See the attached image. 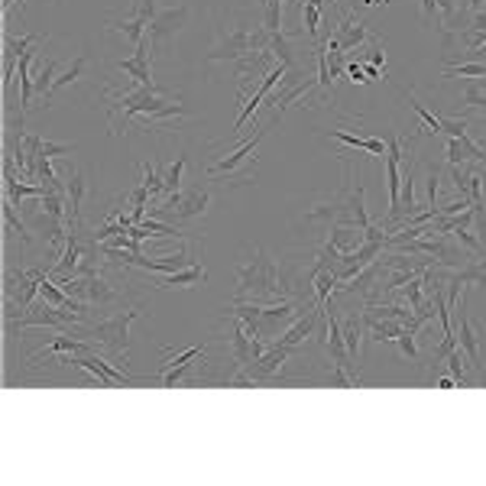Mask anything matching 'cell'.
<instances>
[{
    "label": "cell",
    "instance_id": "cell-1",
    "mask_svg": "<svg viewBox=\"0 0 486 486\" xmlns=\"http://www.w3.org/2000/svg\"><path fill=\"white\" fill-rule=\"evenodd\" d=\"M270 29L263 27V20L253 10H227L217 20V39L211 52L205 56V66H217V62H240L250 52H263L270 49Z\"/></svg>",
    "mask_w": 486,
    "mask_h": 486
},
{
    "label": "cell",
    "instance_id": "cell-2",
    "mask_svg": "<svg viewBox=\"0 0 486 486\" xmlns=\"http://www.w3.org/2000/svg\"><path fill=\"white\" fill-rule=\"evenodd\" d=\"M282 272L276 266L270 253L263 247H253L243 263L237 266V292L234 302H256V305H270V302H282Z\"/></svg>",
    "mask_w": 486,
    "mask_h": 486
},
{
    "label": "cell",
    "instance_id": "cell-3",
    "mask_svg": "<svg viewBox=\"0 0 486 486\" xmlns=\"http://www.w3.org/2000/svg\"><path fill=\"white\" fill-rule=\"evenodd\" d=\"M137 318H140V309L133 305V309L121 311V315H114V318L101 321V325H91L84 334H91L98 344L107 347L123 364V370H127V366H130V325Z\"/></svg>",
    "mask_w": 486,
    "mask_h": 486
},
{
    "label": "cell",
    "instance_id": "cell-4",
    "mask_svg": "<svg viewBox=\"0 0 486 486\" xmlns=\"http://www.w3.org/2000/svg\"><path fill=\"white\" fill-rule=\"evenodd\" d=\"M188 4H178V7H169V10H160L153 23L146 27V43H150V52L153 59H169L172 46H176L178 33L185 29L188 23Z\"/></svg>",
    "mask_w": 486,
    "mask_h": 486
},
{
    "label": "cell",
    "instance_id": "cell-5",
    "mask_svg": "<svg viewBox=\"0 0 486 486\" xmlns=\"http://www.w3.org/2000/svg\"><path fill=\"white\" fill-rule=\"evenodd\" d=\"M46 272L49 270H43V266H33V270H13V266H7V272H4V299L13 302L17 309H29L36 302L39 279Z\"/></svg>",
    "mask_w": 486,
    "mask_h": 486
},
{
    "label": "cell",
    "instance_id": "cell-6",
    "mask_svg": "<svg viewBox=\"0 0 486 486\" xmlns=\"http://www.w3.org/2000/svg\"><path fill=\"white\" fill-rule=\"evenodd\" d=\"M454 334H458V347L464 350V357H467V364L474 366L480 373V380L486 383V364H483V344L486 337L483 331H480L474 321H470V315L464 311V305L460 309H454Z\"/></svg>",
    "mask_w": 486,
    "mask_h": 486
},
{
    "label": "cell",
    "instance_id": "cell-7",
    "mask_svg": "<svg viewBox=\"0 0 486 486\" xmlns=\"http://www.w3.org/2000/svg\"><path fill=\"white\" fill-rule=\"evenodd\" d=\"M160 10H156V0H133V7L127 17L121 20H107V27L111 33H121L123 39H130L133 46L140 43V39H146V27L153 23V17H156Z\"/></svg>",
    "mask_w": 486,
    "mask_h": 486
},
{
    "label": "cell",
    "instance_id": "cell-8",
    "mask_svg": "<svg viewBox=\"0 0 486 486\" xmlns=\"http://www.w3.org/2000/svg\"><path fill=\"white\" fill-rule=\"evenodd\" d=\"M62 364H72V366H82V370H88V373L94 376V383L98 386H130V383H143L140 376H130V373H121L114 364H107V360H101V357L94 354H78V357H68V360H62Z\"/></svg>",
    "mask_w": 486,
    "mask_h": 486
},
{
    "label": "cell",
    "instance_id": "cell-9",
    "mask_svg": "<svg viewBox=\"0 0 486 486\" xmlns=\"http://www.w3.org/2000/svg\"><path fill=\"white\" fill-rule=\"evenodd\" d=\"M299 347H286V344H270L266 347V354L260 360H253L250 366H243L247 373L253 376V383L263 386V383H276V376L282 373V366L289 364L292 357H295Z\"/></svg>",
    "mask_w": 486,
    "mask_h": 486
},
{
    "label": "cell",
    "instance_id": "cell-10",
    "mask_svg": "<svg viewBox=\"0 0 486 486\" xmlns=\"http://www.w3.org/2000/svg\"><path fill=\"white\" fill-rule=\"evenodd\" d=\"M276 121H279V114H272V117H270L266 123H256V133H253V140H247V143L240 146V150H234L231 156H224V160H217L215 166L208 169V176H211V178H217V176H231V172H234V169L240 166V162L256 160V146H260L263 137L270 133V127H272Z\"/></svg>",
    "mask_w": 486,
    "mask_h": 486
},
{
    "label": "cell",
    "instance_id": "cell-11",
    "mask_svg": "<svg viewBox=\"0 0 486 486\" xmlns=\"http://www.w3.org/2000/svg\"><path fill=\"white\" fill-rule=\"evenodd\" d=\"M36 43H43L39 33H29V36H20V39L4 36V91H10V84L17 78V66H20V59H23V52L33 49Z\"/></svg>",
    "mask_w": 486,
    "mask_h": 486
},
{
    "label": "cell",
    "instance_id": "cell-12",
    "mask_svg": "<svg viewBox=\"0 0 486 486\" xmlns=\"http://www.w3.org/2000/svg\"><path fill=\"white\" fill-rule=\"evenodd\" d=\"M208 205H211V188H188L185 195H182V205L176 208V211H169L162 221H176V224H188V221H198V217L205 215Z\"/></svg>",
    "mask_w": 486,
    "mask_h": 486
},
{
    "label": "cell",
    "instance_id": "cell-13",
    "mask_svg": "<svg viewBox=\"0 0 486 486\" xmlns=\"http://www.w3.org/2000/svg\"><path fill=\"white\" fill-rule=\"evenodd\" d=\"M331 39H337V49H341V52H354V49L364 46L366 39H376V36L357 20V13H344Z\"/></svg>",
    "mask_w": 486,
    "mask_h": 486
},
{
    "label": "cell",
    "instance_id": "cell-14",
    "mask_svg": "<svg viewBox=\"0 0 486 486\" xmlns=\"http://www.w3.org/2000/svg\"><path fill=\"white\" fill-rule=\"evenodd\" d=\"M150 59H153V52H150V43L146 39H140L137 46H133V56L130 59H123L121 66V72L123 75H130L137 84H146V88H156L153 84V72H150Z\"/></svg>",
    "mask_w": 486,
    "mask_h": 486
},
{
    "label": "cell",
    "instance_id": "cell-15",
    "mask_svg": "<svg viewBox=\"0 0 486 486\" xmlns=\"http://www.w3.org/2000/svg\"><path fill=\"white\" fill-rule=\"evenodd\" d=\"M321 318H325V309H318V305H311V309H305V315H302L295 325L286 331L282 337H276L272 344H286V347H302L305 341H309L311 334H315V327L321 325Z\"/></svg>",
    "mask_w": 486,
    "mask_h": 486
},
{
    "label": "cell",
    "instance_id": "cell-16",
    "mask_svg": "<svg viewBox=\"0 0 486 486\" xmlns=\"http://www.w3.org/2000/svg\"><path fill=\"white\" fill-rule=\"evenodd\" d=\"M341 331H344V344H347V354H350V364L360 370V360H364V337H366L364 311H360V315H347V318L341 321Z\"/></svg>",
    "mask_w": 486,
    "mask_h": 486
},
{
    "label": "cell",
    "instance_id": "cell-17",
    "mask_svg": "<svg viewBox=\"0 0 486 486\" xmlns=\"http://www.w3.org/2000/svg\"><path fill=\"white\" fill-rule=\"evenodd\" d=\"M84 192H88V182H84L82 169H72L66 178V198H68V221L72 224H82V201Z\"/></svg>",
    "mask_w": 486,
    "mask_h": 486
},
{
    "label": "cell",
    "instance_id": "cell-18",
    "mask_svg": "<svg viewBox=\"0 0 486 486\" xmlns=\"http://www.w3.org/2000/svg\"><path fill=\"white\" fill-rule=\"evenodd\" d=\"M325 240L334 243L341 253H354L357 247H364L366 237H364V227H357V224H331Z\"/></svg>",
    "mask_w": 486,
    "mask_h": 486
},
{
    "label": "cell",
    "instance_id": "cell-19",
    "mask_svg": "<svg viewBox=\"0 0 486 486\" xmlns=\"http://www.w3.org/2000/svg\"><path fill=\"white\" fill-rule=\"evenodd\" d=\"M205 279H208L205 266H201V263H192V266H185V270L160 276L156 286H160V289H182V286H198V282H205Z\"/></svg>",
    "mask_w": 486,
    "mask_h": 486
},
{
    "label": "cell",
    "instance_id": "cell-20",
    "mask_svg": "<svg viewBox=\"0 0 486 486\" xmlns=\"http://www.w3.org/2000/svg\"><path fill=\"white\" fill-rule=\"evenodd\" d=\"M46 354H91V344H84V341H75L72 334H62L56 337V341H49L46 347H39L36 354H33V360H39V357H46Z\"/></svg>",
    "mask_w": 486,
    "mask_h": 486
},
{
    "label": "cell",
    "instance_id": "cell-21",
    "mask_svg": "<svg viewBox=\"0 0 486 486\" xmlns=\"http://www.w3.org/2000/svg\"><path fill=\"white\" fill-rule=\"evenodd\" d=\"M364 321H366V334L373 337V341H380V344L396 341V337L405 331L403 321H393V318H364Z\"/></svg>",
    "mask_w": 486,
    "mask_h": 486
},
{
    "label": "cell",
    "instance_id": "cell-22",
    "mask_svg": "<svg viewBox=\"0 0 486 486\" xmlns=\"http://www.w3.org/2000/svg\"><path fill=\"white\" fill-rule=\"evenodd\" d=\"M464 107L486 114V78H467V88H464Z\"/></svg>",
    "mask_w": 486,
    "mask_h": 486
},
{
    "label": "cell",
    "instance_id": "cell-23",
    "mask_svg": "<svg viewBox=\"0 0 486 486\" xmlns=\"http://www.w3.org/2000/svg\"><path fill=\"white\" fill-rule=\"evenodd\" d=\"M143 185L150 188V195H166V172L160 169V162H143Z\"/></svg>",
    "mask_w": 486,
    "mask_h": 486
},
{
    "label": "cell",
    "instance_id": "cell-24",
    "mask_svg": "<svg viewBox=\"0 0 486 486\" xmlns=\"http://www.w3.org/2000/svg\"><path fill=\"white\" fill-rule=\"evenodd\" d=\"M4 221H7V231H13V234H20V243L23 247H29V231H27V221L17 215V205L10 201V198H4Z\"/></svg>",
    "mask_w": 486,
    "mask_h": 486
},
{
    "label": "cell",
    "instance_id": "cell-25",
    "mask_svg": "<svg viewBox=\"0 0 486 486\" xmlns=\"http://www.w3.org/2000/svg\"><path fill=\"white\" fill-rule=\"evenodd\" d=\"M84 68H88V56L82 52V56H78L75 62H72V66H68L66 72H62V75L56 78V84H52V98H56V94L62 91V88H68V84H75L78 78L84 75Z\"/></svg>",
    "mask_w": 486,
    "mask_h": 486
},
{
    "label": "cell",
    "instance_id": "cell-26",
    "mask_svg": "<svg viewBox=\"0 0 486 486\" xmlns=\"http://www.w3.org/2000/svg\"><path fill=\"white\" fill-rule=\"evenodd\" d=\"M302 23H305V33L311 36V43H321V39H318L321 4H315V0H305V4H302Z\"/></svg>",
    "mask_w": 486,
    "mask_h": 486
},
{
    "label": "cell",
    "instance_id": "cell-27",
    "mask_svg": "<svg viewBox=\"0 0 486 486\" xmlns=\"http://www.w3.org/2000/svg\"><path fill=\"white\" fill-rule=\"evenodd\" d=\"M364 182L357 178V192H350V217H354L357 227H370V215H366V201H364Z\"/></svg>",
    "mask_w": 486,
    "mask_h": 486
},
{
    "label": "cell",
    "instance_id": "cell-28",
    "mask_svg": "<svg viewBox=\"0 0 486 486\" xmlns=\"http://www.w3.org/2000/svg\"><path fill=\"white\" fill-rule=\"evenodd\" d=\"M270 49H272V56L279 59L282 66H289V68H295V56H292V43H289V36L286 33H272L270 36Z\"/></svg>",
    "mask_w": 486,
    "mask_h": 486
},
{
    "label": "cell",
    "instance_id": "cell-29",
    "mask_svg": "<svg viewBox=\"0 0 486 486\" xmlns=\"http://www.w3.org/2000/svg\"><path fill=\"white\" fill-rule=\"evenodd\" d=\"M444 78H486V62H460V66H444Z\"/></svg>",
    "mask_w": 486,
    "mask_h": 486
},
{
    "label": "cell",
    "instance_id": "cell-30",
    "mask_svg": "<svg viewBox=\"0 0 486 486\" xmlns=\"http://www.w3.org/2000/svg\"><path fill=\"white\" fill-rule=\"evenodd\" d=\"M444 364H448L451 376H454V380H458L460 386H474V380L467 376V366H464V364H467V357H464V350H460V347H458V350H451Z\"/></svg>",
    "mask_w": 486,
    "mask_h": 486
},
{
    "label": "cell",
    "instance_id": "cell-31",
    "mask_svg": "<svg viewBox=\"0 0 486 486\" xmlns=\"http://www.w3.org/2000/svg\"><path fill=\"white\" fill-rule=\"evenodd\" d=\"M282 7H286V0H266L263 4V27L270 29V33H279L282 29Z\"/></svg>",
    "mask_w": 486,
    "mask_h": 486
},
{
    "label": "cell",
    "instance_id": "cell-32",
    "mask_svg": "<svg viewBox=\"0 0 486 486\" xmlns=\"http://www.w3.org/2000/svg\"><path fill=\"white\" fill-rule=\"evenodd\" d=\"M405 98H409L412 111H415V114H419V117H421V123H425V127H428V133H431V137H438V133H441V117H438V114H431L428 107H425V104H419V101H415V94H412V91H405Z\"/></svg>",
    "mask_w": 486,
    "mask_h": 486
},
{
    "label": "cell",
    "instance_id": "cell-33",
    "mask_svg": "<svg viewBox=\"0 0 486 486\" xmlns=\"http://www.w3.org/2000/svg\"><path fill=\"white\" fill-rule=\"evenodd\" d=\"M188 166V156H178L176 166L166 172V195H176V192H182V172H185Z\"/></svg>",
    "mask_w": 486,
    "mask_h": 486
},
{
    "label": "cell",
    "instance_id": "cell-34",
    "mask_svg": "<svg viewBox=\"0 0 486 486\" xmlns=\"http://www.w3.org/2000/svg\"><path fill=\"white\" fill-rule=\"evenodd\" d=\"M467 127H470V117H448V114H441V133L460 137V133H467Z\"/></svg>",
    "mask_w": 486,
    "mask_h": 486
},
{
    "label": "cell",
    "instance_id": "cell-35",
    "mask_svg": "<svg viewBox=\"0 0 486 486\" xmlns=\"http://www.w3.org/2000/svg\"><path fill=\"white\" fill-rule=\"evenodd\" d=\"M444 162H448V166H460V162H467V153H464V146H460L458 137H448V143H444Z\"/></svg>",
    "mask_w": 486,
    "mask_h": 486
},
{
    "label": "cell",
    "instance_id": "cell-36",
    "mask_svg": "<svg viewBox=\"0 0 486 486\" xmlns=\"http://www.w3.org/2000/svg\"><path fill=\"white\" fill-rule=\"evenodd\" d=\"M396 344H399V350H403V357H409V360H419V344H415V334L412 331H403V334L396 337Z\"/></svg>",
    "mask_w": 486,
    "mask_h": 486
},
{
    "label": "cell",
    "instance_id": "cell-37",
    "mask_svg": "<svg viewBox=\"0 0 486 486\" xmlns=\"http://www.w3.org/2000/svg\"><path fill=\"white\" fill-rule=\"evenodd\" d=\"M72 150H75V146H68V143L43 140V156H49V160H59V156H72Z\"/></svg>",
    "mask_w": 486,
    "mask_h": 486
},
{
    "label": "cell",
    "instance_id": "cell-38",
    "mask_svg": "<svg viewBox=\"0 0 486 486\" xmlns=\"http://www.w3.org/2000/svg\"><path fill=\"white\" fill-rule=\"evenodd\" d=\"M438 17H441L438 0H421V20H425V23H435Z\"/></svg>",
    "mask_w": 486,
    "mask_h": 486
},
{
    "label": "cell",
    "instance_id": "cell-39",
    "mask_svg": "<svg viewBox=\"0 0 486 486\" xmlns=\"http://www.w3.org/2000/svg\"><path fill=\"white\" fill-rule=\"evenodd\" d=\"M347 78H350V82H360V84H366L370 82V78H366V72H364V66H360V59H357V62H347Z\"/></svg>",
    "mask_w": 486,
    "mask_h": 486
},
{
    "label": "cell",
    "instance_id": "cell-40",
    "mask_svg": "<svg viewBox=\"0 0 486 486\" xmlns=\"http://www.w3.org/2000/svg\"><path fill=\"white\" fill-rule=\"evenodd\" d=\"M370 62L383 68V75H386V43H380V39H376V49H373V56H370Z\"/></svg>",
    "mask_w": 486,
    "mask_h": 486
},
{
    "label": "cell",
    "instance_id": "cell-41",
    "mask_svg": "<svg viewBox=\"0 0 486 486\" xmlns=\"http://www.w3.org/2000/svg\"><path fill=\"white\" fill-rule=\"evenodd\" d=\"M454 386H458V380H454V376H441V380H438V389H454Z\"/></svg>",
    "mask_w": 486,
    "mask_h": 486
},
{
    "label": "cell",
    "instance_id": "cell-42",
    "mask_svg": "<svg viewBox=\"0 0 486 486\" xmlns=\"http://www.w3.org/2000/svg\"><path fill=\"white\" fill-rule=\"evenodd\" d=\"M470 13H477V10H486V0H467Z\"/></svg>",
    "mask_w": 486,
    "mask_h": 486
},
{
    "label": "cell",
    "instance_id": "cell-43",
    "mask_svg": "<svg viewBox=\"0 0 486 486\" xmlns=\"http://www.w3.org/2000/svg\"><path fill=\"white\" fill-rule=\"evenodd\" d=\"M13 4H17V0H4V17L10 13V7H13Z\"/></svg>",
    "mask_w": 486,
    "mask_h": 486
}]
</instances>
